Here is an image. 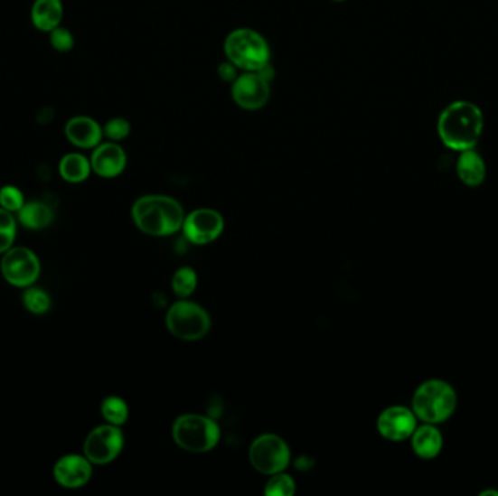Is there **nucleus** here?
I'll return each mask as SVG.
<instances>
[{
	"label": "nucleus",
	"instance_id": "f257e3e1",
	"mask_svg": "<svg viewBox=\"0 0 498 496\" xmlns=\"http://www.w3.org/2000/svg\"><path fill=\"white\" fill-rule=\"evenodd\" d=\"M483 128V111L469 101L454 102L438 117V136L445 145L456 152L474 149L480 142Z\"/></svg>",
	"mask_w": 498,
	"mask_h": 496
},
{
	"label": "nucleus",
	"instance_id": "f03ea898",
	"mask_svg": "<svg viewBox=\"0 0 498 496\" xmlns=\"http://www.w3.org/2000/svg\"><path fill=\"white\" fill-rule=\"evenodd\" d=\"M131 216L136 226L150 236H168L180 230L183 210L180 202L166 195H145L135 202Z\"/></svg>",
	"mask_w": 498,
	"mask_h": 496
},
{
	"label": "nucleus",
	"instance_id": "7ed1b4c3",
	"mask_svg": "<svg viewBox=\"0 0 498 496\" xmlns=\"http://www.w3.org/2000/svg\"><path fill=\"white\" fill-rule=\"evenodd\" d=\"M226 59L242 71H257L271 61V49L266 38L251 28H238L229 33L225 44Z\"/></svg>",
	"mask_w": 498,
	"mask_h": 496
},
{
	"label": "nucleus",
	"instance_id": "20e7f679",
	"mask_svg": "<svg viewBox=\"0 0 498 496\" xmlns=\"http://www.w3.org/2000/svg\"><path fill=\"white\" fill-rule=\"evenodd\" d=\"M454 388L443 380H428L417 388L412 398V409L428 424H438L450 418L456 407Z\"/></svg>",
	"mask_w": 498,
	"mask_h": 496
},
{
	"label": "nucleus",
	"instance_id": "39448f33",
	"mask_svg": "<svg viewBox=\"0 0 498 496\" xmlns=\"http://www.w3.org/2000/svg\"><path fill=\"white\" fill-rule=\"evenodd\" d=\"M173 435L176 445L183 450L206 453L218 445L221 429L213 419L202 415L187 414L176 418Z\"/></svg>",
	"mask_w": 498,
	"mask_h": 496
},
{
	"label": "nucleus",
	"instance_id": "423d86ee",
	"mask_svg": "<svg viewBox=\"0 0 498 496\" xmlns=\"http://www.w3.org/2000/svg\"><path fill=\"white\" fill-rule=\"evenodd\" d=\"M169 332L183 341H197L206 336L211 326L209 314L192 302H176L166 314Z\"/></svg>",
	"mask_w": 498,
	"mask_h": 496
},
{
	"label": "nucleus",
	"instance_id": "0eeeda50",
	"mask_svg": "<svg viewBox=\"0 0 498 496\" xmlns=\"http://www.w3.org/2000/svg\"><path fill=\"white\" fill-rule=\"evenodd\" d=\"M0 271L6 283L16 288H26L37 283L42 262L30 248L12 247L2 257Z\"/></svg>",
	"mask_w": 498,
	"mask_h": 496
},
{
	"label": "nucleus",
	"instance_id": "6e6552de",
	"mask_svg": "<svg viewBox=\"0 0 498 496\" xmlns=\"http://www.w3.org/2000/svg\"><path fill=\"white\" fill-rule=\"evenodd\" d=\"M249 460L252 466L264 474L280 473L290 462V450L285 440L274 434H264L255 438L249 448Z\"/></svg>",
	"mask_w": 498,
	"mask_h": 496
},
{
	"label": "nucleus",
	"instance_id": "1a4fd4ad",
	"mask_svg": "<svg viewBox=\"0 0 498 496\" xmlns=\"http://www.w3.org/2000/svg\"><path fill=\"white\" fill-rule=\"evenodd\" d=\"M124 445L123 431L113 424L99 426L88 434L83 454L92 464H108L118 457Z\"/></svg>",
	"mask_w": 498,
	"mask_h": 496
},
{
	"label": "nucleus",
	"instance_id": "9d476101",
	"mask_svg": "<svg viewBox=\"0 0 498 496\" xmlns=\"http://www.w3.org/2000/svg\"><path fill=\"white\" fill-rule=\"evenodd\" d=\"M232 98L235 104L245 111H258L270 99V82L257 71H242L232 83Z\"/></svg>",
	"mask_w": 498,
	"mask_h": 496
},
{
	"label": "nucleus",
	"instance_id": "9b49d317",
	"mask_svg": "<svg viewBox=\"0 0 498 496\" xmlns=\"http://www.w3.org/2000/svg\"><path fill=\"white\" fill-rule=\"evenodd\" d=\"M183 233L195 245L213 242L223 230V217L210 209H199L183 219Z\"/></svg>",
	"mask_w": 498,
	"mask_h": 496
},
{
	"label": "nucleus",
	"instance_id": "f8f14e48",
	"mask_svg": "<svg viewBox=\"0 0 498 496\" xmlns=\"http://www.w3.org/2000/svg\"><path fill=\"white\" fill-rule=\"evenodd\" d=\"M52 478L61 488H82L92 478V463L85 454L63 455L52 467Z\"/></svg>",
	"mask_w": 498,
	"mask_h": 496
},
{
	"label": "nucleus",
	"instance_id": "ddd939ff",
	"mask_svg": "<svg viewBox=\"0 0 498 496\" xmlns=\"http://www.w3.org/2000/svg\"><path fill=\"white\" fill-rule=\"evenodd\" d=\"M64 137L79 150H94L104 140L101 124L89 116L70 117L63 127Z\"/></svg>",
	"mask_w": 498,
	"mask_h": 496
},
{
	"label": "nucleus",
	"instance_id": "4468645a",
	"mask_svg": "<svg viewBox=\"0 0 498 496\" xmlns=\"http://www.w3.org/2000/svg\"><path fill=\"white\" fill-rule=\"evenodd\" d=\"M92 172L98 176L111 180L123 173L127 166V154L126 150L116 142H102L98 145L90 154Z\"/></svg>",
	"mask_w": 498,
	"mask_h": 496
},
{
	"label": "nucleus",
	"instance_id": "2eb2a0df",
	"mask_svg": "<svg viewBox=\"0 0 498 496\" xmlns=\"http://www.w3.org/2000/svg\"><path fill=\"white\" fill-rule=\"evenodd\" d=\"M416 414L404 407H390L381 414L378 429L390 441H404L416 431Z\"/></svg>",
	"mask_w": 498,
	"mask_h": 496
},
{
	"label": "nucleus",
	"instance_id": "dca6fc26",
	"mask_svg": "<svg viewBox=\"0 0 498 496\" xmlns=\"http://www.w3.org/2000/svg\"><path fill=\"white\" fill-rule=\"evenodd\" d=\"M30 18L35 30L49 34L63 23V0H34L31 5Z\"/></svg>",
	"mask_w": 498,
	"mask_h": 496
},
{
	"label": "nucleus",
	"instance_id": "f3484780",
	"mask_svg": "<svg viewBox=\"0 0 498 496\" xmlns=\"http://www.w3.org/2000/svg\"><path fill=\"white\" fill-rule=\"evenodd\" d=\"M59 175L68 183H82L92 173L90 159L80 152H70L61 156L59 162Z\"/></svg>",
	"mask_w": 498,
	"mask_h": 496
},
{
	"label": "nucleus",
	"instance_id": "a211bd4d",
	"mask_svg": "<svg viewBox=\"0 0 498 496\" xmlns=\"http://www.w3.org/2000/svg\"><path fill=\"white\" fill-rule=\"evenodd\" d=\"M456 171L462 182L468 187L481 185L485 180V173H487L483 157L474 149L461 152V156L457 159Z\"/></svg>",
	"mask_w": 498,
	"mask_h": 496
},
{
	"label": "nucleus",
	"instance_id": "6ab92c4d",
	"mask_svg": "<svg viewBox=\"0 0 498 496\" xmlns=\"http://www.w3.org/2000/svg\"><path fill=\"white\" fill-rule=\"evenodd\" d=\"M443 436L433 424L419 426L412 433V448L421 459H435L442 452Z\"/></svg>",
	"mask_w": 498,
	"mask_h": 496
},
{
	"label": "nucleus",
	"instance_id": "aec40b11",
	"mask_svg": "<svg viewBox=\"0 0 498 496\" xmlns=\"http://www.w3.org/2000/svg\"><path fill=\"white\" fill-rule=\"evenodd\" d=\"M16 214L19 223L28 230H42L54 221V211L44 201H26Z\"/></svg>",
	"mask_w": 498,
	"mask_h": 496
},
{
	"label": "nucleus",
	"instance_id": "412c9836",
	"mask_svg": "<svg viewBox=\"0 0 498 496\" xmlns=\"http://www.w3.org/2000/svg\"><path fill=\"white\" fill-rule=\"evenodd\" d=\"M23 303L30 314L37 316H42L52 309V297L49 293L37 285L23 288Z\"/></svg>",
	"mask_w": 498,
	"mask_h": 496
},
{
	"label": "nucleus",
	"instance_id": "4be33fe9",
	"mask_svg": "<svg viewBox=\"0 0 498 496\" xmlns=\"http://www.w3.org/2000/svg\"><path fill=\"white\" fill-rule=\"evenodd\" d=\"M101 414L108 424L121 426L128 418L127 403L118 396H109L102 402Z\"/></svg>",
	"mask_w": 498,
	"mask_h": 496
},
{
	"label": "nucleus",
	"instance_id": "5701e85b",
	"mask_svg": "<svg viewBox=\"0 0 498 496\" xmlns=\"http://www.w3.org/2000/svg\"><path fill=\"white\" fill-rule=\"evenodd\" d=\"M18 231V221L8 210L0 207V255L14 247Z\"/></svg>",
	"mask_w": 498,
	"mask_h": 496
},
{
	"label": "nucleus",
	"instance_id": "b1692460",
	"mask_svg": "<svg viewBox=\"0 0 498 496\" xmlns=\"http://www.w3.org/2000/svg\"><path fill=\"white\" fill-rule=\"evenodd\" d=\"M195 287H197V274L194 269L185 267L176 271L173 278V288L178 297L185 299L188 295H192Z\"/></svg>",
	"mask_w": 498,
	"mask_h": 496
},
{
	"label": "nucleus",
	"instance_id": "393cba45",
	"mask_svg": "<svg viewBox=\"0 0 498 496\" xmlns=\"http://www.w3.org/2000/svg\"><path fill=\"white\" fill-rule=\"evenodd\" d=\"M49 42L54 51L66 54L75 49V35L66 26H57L49 33Z\"/></svg>",
	"mask_w": 498,
	"mask_h": 496
},
{
	"label": "nucleus",
	"instance_id": "a878e982",
	"mask_svg": "<svg viewBox=\"0 0 498 496\" xmlns=\"http://www.w3.org/2000/svg\"><path fill=\"white\" fill-rule=\"evenodd\" d=\"M102 130H104V138L109 142L120 143L130 136L131 124L123 117H114L102 126Z\"/></svg>",
	"mask_w": 498,
	"mask_h": 496
},
{
	"label": "nucleus",
	"instance_id": "bb28decb",
	"mask_svg": "<svg viewBox=\"0 0 498 496\" xmlns=\"http://www.w3.org/2000/svg\"><path fill=\"white\" fill-rule=\"evenodd\" d=\"M25 202L23 191L15 185H4L0 188V207L2 209L8 210L11 213H18Z\"/></svg>",
	"mask_w": 498,
	"mask_h": 496
},
{
	"label": "nucleus",
	"instance_id": "cd10ccee",
	"mask_svg": "<svg viewBox=\"0 0 498 496\" xmlns=\"http://www.w3.org/2000/svg\"><path fill=\"white\" fill-rule=\"evenodd\" d=\"M296 491V485L288 474L276 473L268 481L266 486V495L268 496H292Z\"/></svg>",
	"mask_w": 498,
	"mask_h": 496
},
{
	"label": "nucleus",
	"instance_id": "c85d7f7f",
	"mask_svg": "<svg viewBox=\"0 0 498 496\" xmlns=\"http://www.w3.org/2000/svg\"><path fill=\"white\" fill-rule=\"evenodd\" d=\"M218 75L221 82L230 83V85H232L236 78L240 76V69L236 68L232 61H226L219 64Z\"/></svg>",
	"mask_w": 498,
	"mask_h": 496
},
{
	"label": "nucleus",
	"instance_id": "c756f323",
	"mask_svg": "<svg viewBox=\"0 0 498 496\" xmlns=\"http://www.w3.org/2000/svg\"><path fill=\"white\" fill-rule=\"evenodd\" d=\"M54 114L56 111L52 107H42L40 111L37 112V121L40 124H49L54 120Z\"/></svg>",
	"mask_w": 498,
	"mask_h": 496
},
{
	"label": "nucleus",
	"instance_id": "7c9ffc66",
	"mask_svg": "<svg viewBox=\"0 0 498 496\" xmlns=\"http://www.w3.org/2000/svg\"><path fill=\"white\" fill-rule=\"evenodd\" d=\"M257 73H258V75H261L262 78L266 79L267 82L270 83L271 80H273L274 76H276V71H274V68L273 66H271V61L270 63H267L266 66H262L259 70H257Z\"/></svg>",
	"mask_w": 498,
	"mask_h": 496
},
{
	"label": "nucleus",
	"instance_id": "2f4dec72",
	"mask_svg": "<svg viewBox=\"0 0 498 496\" xmlns=\"http://www.w3.org/2000/svg\"><path fill=\"white\" fill-rule=\"evenodd\" d=\"M485 495L498 496V492H497V491H485V492L481 493V496H485Z\"/></svg>",
	"mask_w": 498,
	"mask_h": 496
},
{
	"label": "nucleus",
	"instance_id": "473e14b6",
	"mask_svg": "<svg viewBox=\"0 0 498 496\" xmlns=\"http://www.w3.org/2000/svg\"><path fill=\"white\" fill-rule=\"evenodd\" d=\"M334 2H344V0H334Z\"/></svg>",
	"mask_w": 498,
	"mask_h": 496
}]
</instances>
